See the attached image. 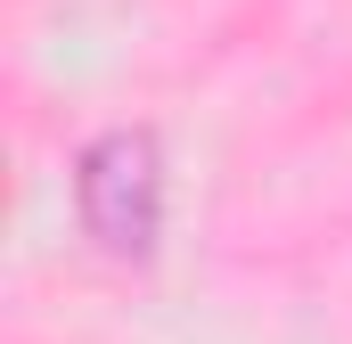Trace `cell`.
Wrapping results in <instances>:
<instances>
[{
    "mask_svg": "<svg viewBox=\"0 0 352 344\" xmlns=\"http://www.w3.org/2000/svg\"><path fill=\"white\" fill-rule=\"evenodd\" d=\"M66 197H74V230L90 238V255L123 262V270H148L156 246H164V213H173L164 131L156 123H107V131H90L74 148Z\"/></svg>",
    "mask_w": 352,
    "mask_h": 344,
    "instance_id": "obj_1",
    "label": "cell"
}]
</instances>
